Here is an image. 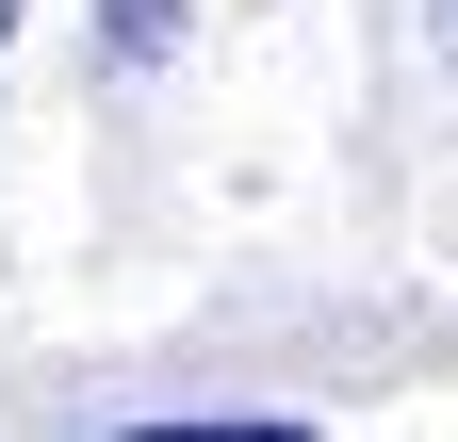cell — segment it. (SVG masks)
Here are the masks:
<instances>
[{
	"label": "cell",
	"instance_id": "cell-1",
	"mask_svg": "<svg viewBox=\"0 0 458 442\" xmlns=\"http://www.w3.org/2000/svg\"><path fill=\"white\" fill-rule=\"evenodd\" d=\"M114 442H327V426H295V410H164V426H114Z\"/></svg>",
	"mask_w": 458,
	"mask_h": 442
},
{
	"label": "cell",
	"instance_id": "cell-2",
	"mask_svg": "<svg viewBox=\"0 0 458 442\" xmlns=\"http://www.w3.org/2000/svg\"><path fill=\"white\" fill-rule=\"evenodd\" d=\"M164 33H181V17H164V0H114V49H131V66H148Z\"/></svg>",
	"mask_w": 458,
	"mask_h": 442
},
{
	"label": "cell",
	"instance_id": "cell-3",
	"mask_svg": "<svg viewBox=\"0 0 458 442\" xmlns=\"http://www.w3.org/2000/svg\"><path fill=\"white\" fill-rule=\"evenodd\" d=\"M0 49H17V0H0Z\"/></svg>",
	"mask_w": 458,
	"mask_h": 442
},
{
	"label": "cell",
	"instance_id": "cell-4",
	"mask_svg": "<svg viewBox=\"0 0 458 442\" xmlns=\"http://www.w3.org/2000/svg\"><path fill=\"white\" fill-rule=\"evenodd\" d=\"M442 49H458V0H442Z\"/></svg>",
	"mask_w": 458,
	"mask_h": 442
}]
</instances>
